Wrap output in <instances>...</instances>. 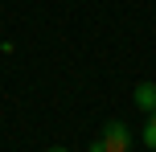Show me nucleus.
<instances>
[{"label":"nucleus","instance_id":"1","mask_svg":"<svg viewBox=\"0 0 156 152\" xmlns=\"http://www.w3.org/2000/svg\"><path fill=\"white\" fill-rule=\"evenodd\" d=\"M99 140L107 144V152H127V148H132V132H127V123H119V119H111Z\"/></svg>","mask_w":156,"mask_h":152},{"label":"nucleus","instance_id":"2","mask_svg":"<svg viewBox=\"0 0 156 152\" xmlns=\"http://www.w3.org/2000/svg\"><path fill=\"white\" fill-rule=\"evenodd\" d=\"M132 103L140 107L144 115H156V82H140V87L132 90Z\"/></svg>","mask_w":156,"mask_h":152},{"label":"nucleus","instance_id":"3","mask_svg":"<svg viewBox=\"0 0 156 152\" xmlns=\"http://www.w3.org/2000/svg\"><path fill=\"white\" fill-rule=\"evenodd\" d=\"M144 144L156 152V115H148V123H144Z\"/></svg>","mask_w":156,"mask_h":152},{"label":"nucleus","instance_id":"4","mask_svg":"<svg viewBox=\"0 0 156 152\" xmlns=\"http://www.w3.org/2000/svg\"><path fill=\"white\" fill-rule=\"evenodd\" d=\"M86 152H107V144H103V140H90V148Z\"/></svg>","mask_w":156,"mask_h":152},{"label":"nucleus","instance_id":"5","mask_svg":"<svg viewBox=\"0 0 156 152\" xmlns=\"http://www.w3.org/2000/svg\"><path fill=\"white\" fill-rule=\"evenodd\" d=\"M49 152H70V148H49Z\"/></svg>","mask_w":156,"mask_h":152}]
</instances>
